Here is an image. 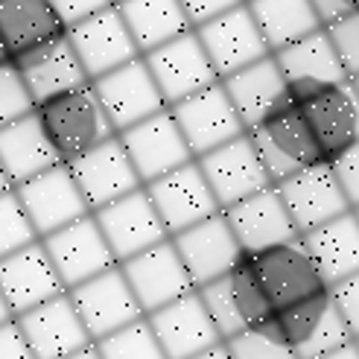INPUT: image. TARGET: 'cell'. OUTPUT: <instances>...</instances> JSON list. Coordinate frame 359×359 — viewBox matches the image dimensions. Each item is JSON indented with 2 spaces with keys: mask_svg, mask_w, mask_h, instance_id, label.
Wrapping results in <instances>:
<instances>
[{
  "mask_svg": "<svg viewBox=\"0 0 359 359\" xmlns=\"http://www.w3.org/2000/svg\"><path fill=\"white\" fill-rule=\"evenodd\" d=\"M32 111L39 117L50 147L59 155L62 164H70L74 158L85 155L88 149H94L102 140L117 135L111 120L102 111V102L97 100L91 82L50 97L35 105Z\"/></svg>",
  "mask_w": 359,
  "mask_h": 359,
  "instance_id": "cell-1",
  "label": "cell"
},
{
  "mask_svg": "<svg viewBox=\"0 0 359 359\" xmlns=\"http://www.w3.org/2000/svg\"><path fill=\"white\" fill-rule=\"evenodd\" d=\"M243 260L248 263L251 275L257 278L272 310L290 307L295 301L330 290L301 237L269 245L263 251H243Z\"/></svg>",
  "mask_w": 359,
  "mask_h": 359,
  "instance_id": "cell-2",
  "label": "cell"
},
{
  "mask_svg": "<svg viewBox=\"0 0 359 359\" xmlns=\"http://www.w3.org/2000/svg\"><path fill=\"white\" fill-rule=\"evenodd\" d=\"M248 137L255 143L272 184L325 161L292 100L275 109L266 120H260L255 129H248Z\"/></svg>",
  "mask_w": 359,
  "mask_h": 359,
  "instance_id": "cell-3",
  "label": "cell"
},
{
  "mask_svg": "<svg viewBox=\"0 0 359 359\" xmlns=\"http://www.w3.org/2000/svg\"><path fill=\"white\" fill-rule=\"evenodd\" d=\"M292 102L301 111L321 158L327 164L359 140V97L351 79L313 88L307 94L292 97Z\"/></svg>",
  "mask_w": 359,
  "mask_h": 359,
  "instance_id": "cell-4",
  "label": "cell"
},
{
  "mask_svg": "<svg viewBox=\"0 0 359 359\" xmlns=\"http://www.w3.org/2000/svg\"><path fill=\"white\" fill-rule=\"evenodd\" d=\"M94 219H97V225H100L102 237H105V243H109L117 263L170 240L164 222H161L158 210H155L152 199L147 196L143 187L97 208Z\"/></svg>",
  "mask_w": 359,
  "mask_h": 359,
  "instance_id": "cell-5",
  "label": "cell"
},
{
  "mask_svg": "<svg viewBox=\"0 0 359 359\" xmlns=\"http://www.w3.org/2000/svg\"><path fill=\"white\" fill-rule=\"evenodd\" d=\"M143 62H147L167 109L196 91H205L208 85L219 82L217 70H213L208 53L193 29H187L184 35H178V39L161 44L149 53H143Z\"/></svg>",
  "mask_w": 359,
  "mask_h": 359,
  "instance_id": "cell-6",
  "label": "cell"
},
{
  "mask_svg": "<svg viewBox=\"0 0 359 359\" xmlns=\"http://www.w3.org/2000/svg\"><path fill=\"white\" fill-rule=\"evenodd\" d=\"M67 295L74 301L82 325L94 342L143 318V310L132 292V286L120 272V263L88 278L85 283L74 286V290H67Z\"/></svg>",
  "mask_w": 359,
  "mask_h": 359,
  "instance_id": "cell-7",
  "label": "cell"
},
{
  "mask_svg": "<svg viewBox=\"0 0 359 359\" xmlns=\"http://www.w3.org/2000/svg\"><path fill=\"white\" fill-rule=\"evenodd\" d=\"M91 85H94L97 100L102 102V111L111 120L117 135L123 129H129V126L167 109V102L161 97L143 56L91 79Z\"/></svg>",
  "mask_w": 359,
  "mask_h": 359,
  "instance_id": "cell-8",
  "label": "cell"
},
{
  "mask_svg": "<svg viewBox=\"0 0 359 359\" xmlns=\"http://www.w3.org/2000/svg\"><path fill=\"white\" fill-rule=\"evenodd\" d=\"M196 164H199L219 210L272 184V178H269L248 132L222 143V147H217V149L199 155Z\"/></svg>",
  "mask_w": 359,
  "mask_h": 359,
  "instance_id": "cell-9",
  "label": "cell"
},
{
  "mask_svg": "<svg viewBox=\"0 0 359 359\" xmlns=\"http://www.w3.org/2000/svg\"><path fill=\"white\" fill-rule=\"evenodd\" d=\"M41 245L47 251L50 263L56 266V275L62 278L65 290H74V286L85 283L88 278L117 266L94 213H85L82 219L41 237Z\"/></svg>",
  "mask_w": 359,
  "mask_h": 359,
  "instance_id": "cell-10",
  "label": "cell"
},
{
  "mask_svg": "<svg viewBox=\"0 0 359 359\" xmlns=\"http://www.w3.org/2000/svg\"><path fill=\"white\" fill-rule=\"evenodd\" d=\"M170 114L175 117L193 158L217 149L245 132V126L234 111V105H231L222 82H213L205 91H196L182 102L170 105Z\"/></svg>",
  "mask_w": 359,
  "mask_h": 359,
  "instance_id": "cell-11",
  "label": "cell"
},
{
  "mask_svg": "<svg viewBox=\"0 0 359 359\" xmlns=\"http://www.w3.org/2000/svg\"><path fill=\"white\" fill-rule=\"evenodd\" d=\"M117 137L143 184H149L155 178L167 175L170 170L193 161V152L187 147L182 129H178L175 117L170 114V109L129 126Z\"/></svg>",
  "mask_w": 359,
  "mask_h": 359,
  "instance_id": "cell-12",
  "label": "cell"
},
{
  "mask_svg": "<svg viewBox=\"0 0 359 359\" xmlns=\"http://www.w3.org/2000/svg\"><path fill=\"white\" fill-rule=\"evenodd\" d=\"M275 187L280 193L283 208L290 210V219L298 231V237L310 234V231H316L318 225H325L336 217H342L345 210H353L336 182L333 167L325 164V161L283 178Z\"/></svg>",
  "mask_w": 359,
  "mask_h": 359,
  "instance_id": "cell-13",
  "label": "cell"
},
{
  "mask_svg": "<svg viewBox=\"0 0 359 359\" xmlns=\"http://www.w3.org/2000/svg\"><path fill=\"white\" fill-rule=\"evenodd\" d=\"M143 190H147V196L152 199L170 237L213 217V213H219V205L213 199V193L205 182L199 164H196V158L170 170L167 175L155 178V182L143 184Z\"/></svg>",
  "mask_w": 359,
  "mask_h": 359,
  "instance_id": "cell-14",
  "label": "cell"
},
{
  "mask_svg": "<svg viewBox=\"0 0 359 359\" xmlns=\"http://www.w3.org/2000/svg\"><path fill=\"white\" fill-rule=\"evenodd\" d=\"M120 272L126 275V280H129L143 316L167 307L170 301L196 290L172 240H164V243L140 251V255H135L129 260H123Z\"/></svg>",
  "mask_w": 359,
  "mask_h": 359,
  "instance_id": "cell-15",
  "label": "cell"
},
{
  "mask_svg": "<svg viewBox=\"0 0 359 359\" xmlns=\"http://www.w3.org/2000/svg\"><path fill=\"white\" fill-rule=\"evenodd\" d=\"M15 196L21 199L27 217L35 228V234L47 237L53 231H59L70 222L82 219L85 213H91L82 199V193L70 175L67 164H56L39 175H32L29 182L12 187Z\"/></svg>",
  "mask_w": 359,
  "mask_h": 359,
  "instance_id": "cell-16",
  "label": "cell"
},
{
  "mask_svg": "<svg viewBox=\"0 0 359 359\" xmlns=\"http://www.w3.org/2000/svg\"><path fill=\"white\" fill-rule=\"evenodd\" d=\"M67 41L76 50V56L85 67L88 79H97L109 70L132 62L140 56V50L132 39L129 27H126L117 4L94 12L85 21L67 27Z\"/></svg>",
  "mask_w": 359,
  "mask_h": 359,
  "instance_id": "cell-17",
  "label": "cell"
},
{
  "mask_svg": "<svg viewBox=\"0 0 359 359\" xmlns=\"http://www.w3.org/2000/svg\"><path fill=\"white\" fill-rule=\"evenodd\" d=\"M193 32H196V39L202 41L219 79L231 76L234 70H240L251 62L269 56V47H266L263 35H260V29H257L255 18H251L245 4L210 18V21H205L199 27H193Z\"/></svg>",
  "mask_w": 359,
  "mask_h": 359,
  "instance_id": "cell-18",
  "label": "cell"
},
{
  "mask_svg": "<svg viewBox=\"0 0 359 359\" xmlns=\"http://www.w3.org/2000/svg\"><path fill=\"white\" fill-rule=\"evenodd\" d=\"M67 170L74 175V182H76V187H79L82 199L91 213L102 205L120 199V196L143 187L140 175L132 167V161L126 155L117 135L102 140L100 147L88 149L85 155L74 158L67 164Z\"/></svg>",
  "mask_w": 359,
  "mask_h": 359,
  "instance_id": "cell-19",
  "label": "cell"
},
{
  "mask_svg": "<svg viewBox=\"0 0 359 359\" xmlns=\"http://www.w3.org/2000/svg\"><path fill=\"white\" fill-rule=\"evenodd\" d=\"M170 240H172L196 290L210 280H217L219 275H225L228 269H234L237 260L243 257V248L234 237V231L228 228L222 210L184 228V231H178Z\"/></svg>",
  "mask_w": 359,
  "mask_h": 359,
  "instance_id": "cell-20",
  "label": "cell"
},
{
  "mask_svg": "<svg viewBox=\"0 0 359 359\" xmlns=\"http://www.w3.org/2000/svg\"><path fill=\"white\" fill-rule=\"evenodd\" d=\"M15 325L21 327L35 359H65L67 353L94 342L67 292L15 316Z\"/></svg>",
  "mask_w": 359,
  "mask_h": 359,
  "instance_id": "cell-21",
  "label": "cell"
},
{
  "mask_svg": "<svg viewBox=\"0 0 359 359\" xmlns=\"http://www.w3.org/2000/svg\"><path fill=\"white\" fill-rule=\"evenodd\" d=\"M147 321L158 339L161 351L167 353V359H190L222 342L217 325L210 321L196 290L170 301L167 307L149 313Z\"/></svg>",
  "mask_w": 359,
  "mask_h": 359,
  "instance_id": "cell-22",
  "label": "cell"
},
{
  "mask_svg": "<svg viewBox=\"0 0 359 359\" xmlns=\"http://www.w3.org/2000/svg\"><path fill=\"white\" fill-rule=\"evenodd\" d=\"M0 292H4L12 316H21L67 290L56 275V266L50 263L41 240H35L0 257Z\"/></svg>",
  "mask_w": 359,
  "mask_h": 359,
  "instance_id": "cell-23",
  "label": "cell"
},
{
  "mask_svg": "<svg viewBox=\"0 0 359 359\" xmlns=\"http://www.w3.org/2000/svg\"><path fill=\"white\" fill-rule=\"evenodd\" d=\"M67 32L50 0H0V56L15 65Z\"/></svg>",
  "mask_w": 359,
  "mask_h": 359,
  "instance_id": "cell-24",
  "label": "cell"
},
{
  "mask_svg": "<svg viewBox=\"0 0 359 359\" xmlns=\"http://www.w3.org/2000/svg\"><path fill=\"white\" fill-rule=\"evenodd\" d=\"M222 217L243 251H263L286 240H295L298 231L290 219V210L283 208L280 193L275 184H269L245 199L222 208Z\"/></svg>",
  "mask_w": 359,
  "mask_h": 359,
  "instance_id": "cell-25",
  "label": "cell"
},
{
  "mask_svg": "<svg viewBox=\"0 0 359 359\" xmlns=\"http://www.w3.org/2000/svg\"><path fill=\"white\" fill-rule=\"evenodd\" d=\"M272 56H275L280 74L286 79V88H290V100L298 97V94L313 91V88L348 79L325 27L310 32V35H304V39H298L292 44L280 47V50H275Z\"/></svg>",
  "mask_w": 359,
  "mask_h": 359,
  "instance_id": "cell-26",
  "label": "cell"
},
{
  "mask_svg": "<svg viewBox=\"0 0 359 359\" xmlns=\"http://www.w3.org/2000/svg\"><path fill=\"white\" fill-rule=\"evenodd\" d=\"M219 82L225 88L231 105H234V111L240 114L245 132L255 129L260 120H266L283 102H290V88H286V79L272 53L234 70V74Z\"/></svg>",
  "mask_w": 359,
  "mask_h": 359,
  "instance_id": "cell-27",
  "label": "cell"
},
{
  "mask_svg": "<svg viewBox=\"0 0 359 359\" xmlns=\"http://www.w3.org/2000/svg\"><path fill=\"white\" fill-rule=\"evenodd\" d=\"M15 67H18V74H21L35 105L50 100V97H56V94H65V91H70V88H79V85L91 82L85 74L82 62H79V56H76V50L67 41V32L59 41H53L41 50L29 53L27 59L15 62Z\"/></svg>",
  "mask_w": 359,
  "mask_h": 359,
  "instance_id": "cell-28",
  "label": "cell"
},
{
  "mask_svg": "<svg viewBox=\"0 0 359 359\" xmlns=\"http://www.w3.org/2000/svg\"><path fill=\"white\" fill-rule=\"evenodd\" d=\"M56 164H62V161L53 152L35 111L12 120L9 126L0 129V167H4L12 187L29 182L32 175Z\"/></svg>",
  "mask_w": 359,
  "mask_h": 359,
  "instance_id": "cell-29",
  "label": "cell"
},
{
  "mask_svg": "<svg viewBox=\"0 0 359 359\" xmlns=\"http://www.w3.org/2000/svg\"><path fill=\"white\" fill-rule=\"evenodd\" d=\"M301 240L313 255L327 286L359 272V219L353 210H345L342 217L318 225Z\"/></svg>",
  "mask_w": 359,
  "mask_h": 359,
  "instance_id": "cell-30",
  "label": "cell"
},
{
  "mask_svg": "<svg viewBox=\"0 0 359 359\" xmlns=\"http://www.w3.org/2000/svg\"><path fill=\"white\" fill-rule=\"evenodd\" d=\"M117 9L140 56L193 29L178 0H117Z\"/></svg>",
  "mask_w": 359,
  "mask_h": 359,
  "instance_id": "cell-31",
  "label": "cell"
},
{
  "mask_svg": "<svg viewBox=\"0 0 359 359\" xmlns=\"http://www.w3.org/2000/svg\"><path fill=\"white\" fill-rule=\"evenodd\" d=\"M245 6L255 18L269 53L321 29L310 0H245Z\"/></svg>",
  "mask_w": 359,
  "mask_h": 359,
  "instance_id": "cell-32",
  "label": "cell"
},
{
  "mask_svg": "<svg viewBox=\"0 0 359 359\" xmlns=\"http://www.w3.org/2000/svg\"><path fill=\"white\" fill-rule=\"evenodd\" d=\"M94 345L102 359H167V353L161 351L158 339L149 327L147 316L109 333V336L97 339Z\"/></svg>",
  "mask_w": 359,
  "mask_h": 359,
  "instance_id": "cell-33",
  "label": "cell"
},
{
  "mask_svg": "<svg viewBox=\"0 0 359 359\" xmlns=\"http://www.w3.org/2000/svg\"><path fill=\"white\" fill-rule=\"evenodd\" d=\"M35 240H39V234H35L21 199L15 196L12 187L4 190L0 193V257H6Z\"/></svg>",
  "mask_w": 359,
  "mask_h": 359,
  "instance_id": "cell-34",
  "label": "cell"
},
{
  "mask_svg": "<svg viewBox=\"0 0 359 359\" xmlns=\"http://www.w3.org/2000/svg\"><path fill=\"white\" fill-rule=\"evenodd\" d=\"M225 348H228L231 359H298L290 345H283L280 339L272 330H266L263 325L248 327L237 336L225 339Z\"/></svg>",
  "mask_w": 359,
  "mask_h": 359,
  "instance_id": "cell-35",
  "label": "cell"
},
{
  "mask_svg": "<svg viewBox=\"0 0 359 359\" xmlns=\"http://www.w3.org/2000/svg\"><path fill=\"white\" fill-rule=\"evenodd\" d=\"M353 342V333L351 327L345 325V318L339 316L336 310V304H330V310L325 313V318L318 321V327L310 333V339L304 342L295 356L298 359H318V356H325V353H333L339 348H345Z\"/></svg>",
  "mask_w": 359,
  "mask_h": 359,
  "instance_id": "cell-36",
  "label": "cell"
},
{
  "mask_svg": "<svg viewBox=\"0 0 359 359\" xmlns=\"http://www.w3.org/2000/svg\"><path fill=\"white\" fill-rule=\"evenodd\" d=\"M35 109V102L27 91V85L18 74V67L9 62H0V129L12 120L24 117Z\"/></svg>",
  "mask_w": 359,
  "mask_h": 359,
  "instance_id": "cell-37",
  "label": "cell"
},
{
  "mask_svg": "<svg viewBox=\"0 0 359 359\" xmlns=\"http://www.w3.org/2000/svg\"><path fill=\"white\" fill-rule=\"evenodd\" d=\"M330 41L336 47V56L342 62L348 79L359 76V12L342 18V21H333L325 27Z\"/></svg>",
  "mask_w": 359,
  "mask_h": 359,
  "instance_id": "cell-38",
  "label": "cell"
},
{
  "mask_svg": "<svg viewBox=\"0 0 359 359\" xmlns=\"http://www.w3.org/2000/svg\"><path fill=\"white\" fill-rule=\"evenodd\" d=\"M330 298L336 304L339 316L345 318V325L351 327L353 339H359V272L339 280L330 286Z\"/></svg>",
  "mask_w": 359,
  "mask_h": 359,
  "instance_id": "cell-39",
  "label": "cell"
},
{
  "mask_svg": "<svg viewBox=\"0 0 359 359\" xmlns=\"http://www.w3.org/2000/svg\"><path fill=\"white\" fill-rule=\"evenodd\" d=\"M330 167L336 172V182L342 187L348 205L359 208V140L351 149H345L336 161H330Z\"/></svg>",
  "mask_w": 359,
  "mask_h": 359,
  "instance_id": "cell-40",
  "label": "cell"
},
{
  "mask_svg": "<svg viewBox=\"0 0 359 359\" xmlns=\"http://www.w3.org/2000/svg\"><path fill=\"white\" fill-rule=\"evenodd\" d=\"M178 4H182L190 27H199V24L210 21V18H217V15L228 12V9L245 4V0H178Z\"/></svg>",
  "mask_w": 359,
  "mask_h": 359,
  "instance_id": "cell-41",
  "label": "cell"
},
{
  "mask_svg": "<svg viewBox=\"0 0 359 359\" xmlns=\"http://www.w3.org/2000/svg\"><path fill=\"white\" fill-rule=\"evenodd\" d=\"M50 4H53V9L59 12L65 27H74V24L85 21V18H91L94 12L111 6L114 0H50Z\"/></svg>",
  "mask_w": 359,
  "mask_h": 359,
  "instance_id": "cell-42",
  "label": "cell"
},
{
  "mask_svg": "<svg viewBox=\"0 0 359 359\" xmlns=\"http://www.w3.org/2000/svg\"><path fill=\"white\" fill-rule=\"evenodd\" d=\"M0 359H35L15 318L0 325Z\"/></svg>",
  "mask_w": 359,
  "mask_h": 359,
  "instance_id": "cell-43",
  "label": "cell"
},
{
  "mask_svg": "<svg viewBox=\"0 0 359 359\" xmlns=\"http://www.w3.org/2000/svg\"><path fill=\"white\" fill-rule=\"evenodd\" d=\"M321 27H327L333 21H342V18L359 12V0H310Z\"/></svg>",
  "mask_w": 359,
  "mask_h": 359,
  "instance_id": "cell-44",
  "label": "cell"
},
{
  "mask_svg": "<svg viewBox=\"0 0 359 359\" xmlns=\"http://www.w3.org/2000/svg\"><path fill=\"white\" fill-rule=\"evenodd\" d=\"M318 359H359V348H356V339H353L351 345L339 348V351H333V353H325V356H318Z\"/></svg>",
  "mask_w": 359,
  "mask_h": 359,
  "instance_id": "cell-45",
  "label": "cell"
},
{
  "mask_svg": "<svg viewBox=\"0 0 359 359\" xmlns=\"http://www.w3.org/2000/svg\"><path fill=\"white\" fill-rule=\"evenodd\" d=\"M190 359H231V353H228L225 342H219V345H213V348H208V351H202V353H196V356H190Z\"/></svg>",
  "mask_w": 359,
  "mask_h": 359,
  "instance_id": "cell-46",
  "label": "cell"
},
{
  "mask_svg": "<svg viewBox=\"0 0 359 359\" xmlns=\"http://www.w3.org/2000/svg\"><path fill=\"white\" fill-rule=\"evenodd\" d=\"M65 359H102V356H100V351H97V345L91 342V345H85V348H79V351H74V353H67Z\"/></svg>",
  "mask_w": 359,
  "mask_h": 359,
  "instance_id": "cell-47",
  "label": "cell"
},
{
  "mask_svg": "<svg viewBox=\"0 0 359 359\" xmlns=\"http://www.w3.org/2000/svg\"><path fill=\"white\" fill-rule=\"evenodd\" d=\"M9 318H15V316H12V310H9L4 292H0V325H4V321H9Z\"/></svg>",
  "mask_w": 359,
  "mask_h": 359,
  "instance_id": "cell-48",
  "label": "cell"
},
{
  "mask_svg": "<svg viewBox=\"0 0 359 359\" xmlns=\"http://www.w3.org/2000/svg\"><path fill=\"white\" fill-rule=\"evenodd\" d=\"M12 184H9V178H6V172H4V167H0V193L4 190H9Z\"/></svg>",
  "mask_w": 359,
  "mask_h": 359,
  "instance_id": "cell-49",
  "label": "cell"
},
{
  "mask_svg": "<svg viewBox=\"0 0 359 359\" xmlns=\"http://www.w3.org/2000/svg\"><path fill=\"white\" fill-rule=\"evenodd\" d=\"M351 85H353V91H356V97H359V76H353V79H351Z\"/></svg>",
  "mask_w": 359,
  "mask_h": 359,
  "instance_id": "cell-50",
  "label": "cell"
},
{
  "mask_svg": "<svg viewBox=\"0 0 359 359\" xmlns=\"http://www.w3.org/2000/svg\"><path fill=\"white\" fill-rule=\"evenodd\" d=\"M353 213H356V219H359V208H353Z\"/></svg>",
  "mask_w": 359,
  "mask_h": 359,
  "instance_id": "cell-51",
  "label": "cell"
},
{
  "mask_svg": "<svg viewBox=\"0 0 359 359\" xmlns=\"http://www.w3.org/2000/svg\"><path fill=\"white\" fill-rule=\"evenodd\" d=\"M356 348H359V339H356Z\"/></svg>",
  "mask_w": 359,
  "mask_h": 359,
  "instance_id": "cell-52",
  "label": "cell"
},
{
  "mask_svg": "<svg viewBox=\"0 0 359 359\" xmlns=\"http://www.w3.org/2000/svg\"><path fill=\"white\" fill-rule=\"evenodd\" d=\"M0 62H4V56H0Z\"/></svg>",
  "mask_w": 359,
  "mask_h": 359,
  "instance_id": "cell-53",
  "label": "cell"
},
{
  "mask_svg": "<svg viewBox=\"0 0 359 359\" xmlns=\"http://www.w3.org/2000/svg\"><path fill=\"white\" fill-rule=\"evenodd\" d=\"M114 4H117V0H114Z\"/></svg>",
  "mask_w": 359,
  "mask_h": 359,
  "instance_id": "cell-54",
  "label": "cell"
}]
</instances>
